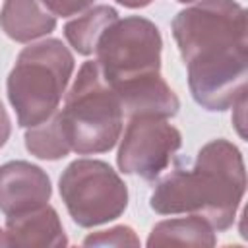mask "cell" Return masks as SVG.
Listing matches in <instances>:
<instances>
[{"instance_id": "obj_1", "label": "cell", "mask_w": 248, "mask_h": 248, "mask_svg": "<svg viewBox=\"0 0 248 248\" xmlns=\"http://www.w3.org/2000/svg\"><path fill=\"white\" fill-rule=\"evenodd\" d=\"M244 190L240 151L227 140H213L200 149L192 167L178 165L161 178L149 205L161 215H200L213 229L225 231L234 221Z\"/></svg>"}, {"instance_id": "obj_2", "label": "cell", "mask_w": 248, "mask_h": 248, "mask_svg": "<svg viewBox=\"0 0 248 248\" xmlns=\"http://www.w3.org/2000/svg\"><path fill=\"white\" fill-rule=\"evenodd\" d=\"M56 114L70 151L79 155L112 149L122 132L124 110L120 99L103 78L95 60L79 68L66 103Z\"/></svg>"}, {"instance_id": "obj_3", "label": "cell", "mask_w": 248, "mask_h": 248, "mask_svg": "<svg viewBox=\"0 0 248 248\" xmlns=\"http://www.w3.org/2000/svg\"><path fill=\"white\" fill-rule=\"evenodd\" d=\"M74 56L58 39L25 46L8 76V97L23 128L45 122L66 91Z\"/></svg>"}, {"instance_id": "obj_4", "label": "cell", "mask_w": 248, "mask_h": 248, "mask_svg": "<svg viewBox=\"0 0 248 248\" xmlns=\"http://www.w3.org/2000/svg\"><path fill=\"white\" fill-rule=\"evenodd\" d=\"M161 35L145 17L130 16L112 21L97 41V64L110 87L159 74Z\"/></svg>"}, {"instance_id": "obj_5", "label": "cell", "mask_w": 248, "mask_h": 248, "mask_svg": "<svg viewBox=\"0 0 248 248\" xmlns=\"http://www.w3.org/2000/svg\"><path fill=\"white\" fill-rule=\"evenodd\" d=\"M60 196L79 227H97L120 217L128 205V188L105 161L78 159L60 176Z\"/></svg>"}, {"instance_id": "obj_6", "label": "cell", "mask_w": 248, "mask_h": 248, "mask_svg": "<svg viewBox=\"0 0 248 248\" xmlns=\"http://www.w3.org/2000/svg\"><path fill=\"white\" fill-rule=\"evenodd\" d=\"M246 39L215 43L184 60L198 105L207 110H225L246 95Z\"/></svg>"}, {"instance_id": "obj_7", "label": "cell", "mask_w": 248, "mask_h": 248, "mask_svg": "<svg viewBox=\"0 0 248 248\" xmlns=\"http://www.w3.org/2000/svg\"><path fill=\"white\" fill-rule=\"evenodd\" d=\"M182 145L180 132L165 118L134 116L126 126L116 163L124 174L155 180Z\"/></svg>"}, {"instance_id": "obj_8", "label": "cell", "mask_w": 248, "mask_h": 248, "mask_svg": "<svg viewBox=\"0 0 248 248\" xmlns=\"http://www.w3.org/2000/svg\"><path fill=\"white\" fill-rule=\"evenodd\" d=\"M172 35L186 60L207 45L246 39V12L234 0H202L176 14Z\"/></svg>"}, {"instance_id": "obj_9", "label": "cell", "mask_w": 248, "mask_h": 248, "mask_svg": "<svg viewBox=\"0 0 248 248\" xmlns=\"http://www.w3.org/2000/svg\"><path fill=\"white\" fill-rule=\"evenodd\" d=\"M50 180L46 172L27 161H10L0 167V211L19 215L46 205Z\"/></svg>"}, {"instance_id": "obj_10", "label": "cell", "mask_w": 248, "mask_h": 248, "mask_svg": "<svg viewBox=\"0 0 248 248\" xmlns=\"http://www.w3.org/2000/svg\"><path fill=\"white\" fill-rule=\"evenodd\" d=\"M112 91L118 95L122 110L130 118L134 116L169 118L174 116L180 108L178 97L161 78V74H151L120 83L112 87Z\"/></svg>"}, {"instance_id": "obj_11", "label": "cell", "mask_w": 248, "mask_h": 248, "mask_svg": "<svg viewBox=\"0 0 248 248\" xmlns=\"http://www.w3.org/2000/svg\"><path fill=\"white\" fill-rule=\"evenodd\" d=\"M66 242L58 213L50 205L10 215L0 229V246H64Z\"/></svg>"}, {"instance_id": "obj_12", "label": "cell", "mask_w": 248, "mask_h": 248, "mask_svg": "<svg viewBox=\"0 0 248 248\" xmlns=\"http://www.w3.org/2000/svg\"><path fill=\"white\" fill-rule=\"evenodd\" d=\"M54 25L56 17L41 4V0H6L0 12V27L17 43L43 37L50 33Z\"/></svg>"}, {"instance_id": "obj_13", "label": "cell", "mask_w": 248, "mask_h": 248, "mask_svg": "<svg viewBox=\"0 0 248 248\" xmlns=\"http://www.w3.org/2000/svg\"><path fill=\"white\" fill-rule=\"evenodd\" d=\"M213 227L200 215L161 221L153 227L147 246H213Z\"/></svg>"}, {"instance_id": "obj_14", "label": "cell", "mask_w": 248, "mask_h": 248, "mask_svg": "<svg viewBox=\"0 0 248 248\" xmlns=\"http://www.w3.org/2000/svg\"><path fill=\"white\" fill-rule=\"evenodd\" d=\"M118 19V14L114 8L110 6H95L91 10H87L83 16L72 19L70 23H66L64 27V35L68 39V43L79 52V54H93L99 37L103 35V31Z\"/></svg>"}, {"instance_id": "obj_15", "label": "cell", "mask_w": 248, "mask_h": 248, "mask_svg": "<svg viewBox=\"0 0 248 248\" xmlns=\"http://www.w3.org/2000/svg\"><path fill=\"white\" fill-rule=\"evenodd\" d=\"M25 147L39 159L56 161L70 153V145L60 128L56 110L41 124L31 126L25 134Z\"/></svg>"}, {"instance_id": "obj_16", "label": "cell", "mask_w": 248, "mask_h": 248, "mask_svg": "<svg viewBox=\"0 0 248 248\" xmlns=\"http://www.w3.org/2000/svg\"><path fill=\"white\" fill-rule=\"evenodd\" d=\"M85 246H91V244H114V246H126V244H140L138 236L134 234V231L130 227H114L110 231H99L95 234H89L85 240H83Z\"/></svg>"}, {"instance_id": "obj_17", "label": "cell", "mask_w": 248, "mask_h": 248, "mask_svg": "<svg viewBox=\"0 0 248 248\" xmlns=\"http://www.w3.org/2000/svg\"><path fill=\"white\" fill-rule=\"evenodd\" d=\"M41 4L56 17V16H62V17H68V16H74L81 10H85L87 6L93 4V0H41Z\"/></svg>"}, {"instance_id": "obj_18", "label": "cell", "mask_w": 248, "mask_h": 248, "mask_svg": "<svg viewBox=\"0 0 248 248\" xmlns=\"http://www.w3.org/2000/svg\"><path fill=\"white\" fill-rule=\"evenodd\" d=\"M244 107H246V95L244 97H240L234 105H232V110H236V120H234V126H236V130H238V134L244 138Z\"/></svg>"}, {"instance_id": "obj_19", "label": "cell", "mask_w": 248, "mask_h": 248, "mask_svg": "<svg viewBox=\"0 0 248 248\" xmlns=\"http://www.w3.org/2000/svg\"><path fill=\"white\" fill-rule=\"evenodd\" d=\"M8 136H10V116H8L6 108L0 103V147L6 143Z\"/></svg>"}, {"instance_id": "obj_20", "label": "cell", "mask_w": 248, "mask_h": 248, "mask_svg": "<svg viewBox=\"0 0 248 248\" xmlns=\"http://www.w3.org/2000/svg\"><path fill=\"white\" fill-rule=\"evenodd\" d=\"M116 2L122 4V6H126V8H143V6L151 4L153 0H116Z\"/></svg>"}, {"instance_id": "obj_21", "label": "cell", "mask_w": 248, "mask_h": 248, "mask_svg": "<svg viewBox=\"0 0 248 248\" xmlns=\"http://www.w3.org/2000/svg\"><path fill=\"white\" fill-rule=\"evenodd\" d=\"M178 2H194V0H178Z\"/></svg>"}]
</instances>
